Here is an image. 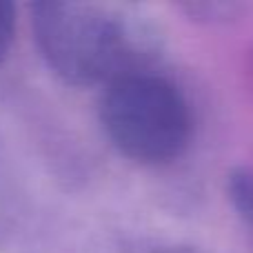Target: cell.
<instances>
[{
	"instance_id": "277c9868",
	"label": "cell",
	"mask_w": 253,
	"mask_h": 253,
	"mask_svg": "<svg viewBox=\"0 0 253 253\" xmlns=\"http://www.w3.org/2000/svg\"><path fill=\"white\" fill-rule=\"evenodd\" d=\"M16 4L9 0H0V62L11 51L13 38H16Z\"/></svg>"
},
{
	"instance_id": "5b68a950",
	"label": "cell",
	"mask_w": 253,
	"mask_h": 253,
	"mask_svg": "<svg viewBox=\"0 0 253 253\" xmlns=\"http://www.w3.org/2000/svg\"><path fill=\"white\" fill-rule=\"evenodd\" d=\"M126 253H205L189 245H173V242H131Z\"/></svg>"
},
{
	"instance_id": "3957f363",
	"label": "cell",
	"mask_w": 253,
	"mask_h": 253,
	"mask_svg": "<svg viewBox=\"0 0 253 253\" xmlns=\"http://www.w3.org/2000/svg\"><path fill=\"white\" fill-rule=\"evenodd\" d=\"M227 191L238 218L253 227V171L247 167H236L229 173Z\"/></svg>"
},
{
	"instance_id": "7a4b0ae2",
	"label": "cell",
	"mask_w": 253,
	"mask_h": 253,
	"mask_svg": "<svg viewBox=\"0 0 253 253\" xmlns=\"http://www.w3.org/2000/svg\"><path fill=\"white\" fill-rule=\"evenodd\" d=\"M100 120L125 158L149 167L178 160L193 135V111L184 91L153 69L107 84Z\"/></svg>"
},
{
	"instance_id": "6da1fadb",
	"label": "cell",
	"mask_w": 253,
	"mask_h": 253,
	"mask_svg": "<svg viewBox=\"0 0 253 253\" xmlns=\"http://www.w3.org/2000/svg\"><path fill=\"white\" fill-rule=\"evenodd\" d=\"M31 27L44 62L76 87L151 71L160 56L156 27L125 4L42 0L31 4Z\"/></svg>"
}]
</instances>
